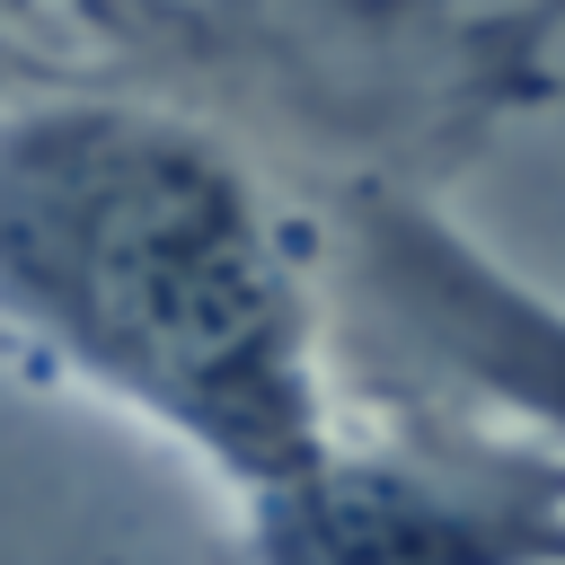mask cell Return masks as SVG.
<instances>
[{
    "instance_id": "obj_1",
    "label": "cell",
    "mask_w": 565,
    "mask_h": 565,
    "mask_svg": "<svg viewBox=\"0 0 565 565\" xmlns=\"http://www.w3.org/2000/svg\"><path fill=\"white\" fill-rule=\"evenodd\" d=\"M565 0H141L0 44V362L185 450L230 503L335 424L327 238L556 97Z\"/></svg>"
},
{
    "instance_id": "obj_2",
    "label": "cell",
    "mask_w": 565,
    "mask_h": 565,
    "mask_svg": "<svg viewBox=\"0 0 565 565\" xmlns=\"http://www.w3.org/2000/svg\"><path fill=\"white\" fill-rule=\"evenodd\" d=\"M212 565H565V441L424 388H344Z\"/></svg>"
},
{
    "instance_id": "obj_3",
    "label": "cell",
    "mask_w": 565,
    "mask_h": 565,
    "mask_svg": "<svg viewBox=\"0 0 565 565\" xmlns=\"http://www.w3.org/2000/svg\"><path fill=\"white\" fill-rule=\"evenodd\" d=\"M327 344L344 388H424L565 441V300L477 247L441 185H353L327 238Z\"/></svg>"
},
{
    "instance_id": "obj_4",
    "label": "cell",
    "mask_w": 565,
    "mask_h": 565,
    "mask_svg": "<svg viewBox=\"0 0 565 565\" xmlns=\"http://www.w3.org/2000/svg\"><path fill=\"white\" fill-rule=\"evenodd\" d=\"M141 0H0V44H62V35H106Z\"/></svg>"
}]
</instances>
